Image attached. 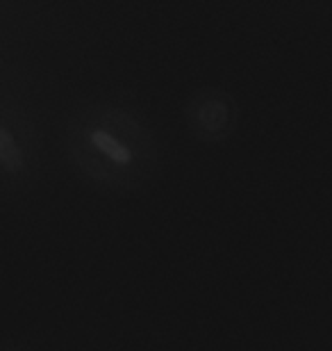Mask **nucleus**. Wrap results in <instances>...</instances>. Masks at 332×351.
Segmentation results:
<instances>
[{
	"instance_id": "obj_1",
	"label": "nucleus",
	"mask_w": 332,
	"mask_h": 351,
	"mask_svg": "<svg viewBox=\"0 0 332 351\" xmlns=\"http://www.w3.org/2000/svg\"><path fill=\"white\" fill-rule=\"evenodd\" d=\"M64 139L71 162L105 189H139L157 169L159 153L151 130L116 105L91 103L75 110Z\"/></svg>"
},
{
	"instance_id": "obj_2",
	"label": "nucleus",
	"mask_w": 332,
	"mask_h": 351,
	"mask_svg": "<svg viewBox=\"0 0 332 351\" xmlns=\"http://www.w3.org/2000/svg\"><path fill=\"white\" fill-rule=\"evenodd\" d=\"M187 125L201 142H223L237 125V105L228 91L205 87L194 91L185 110Z\"/></svg>"
},
{
	"instance_id": "obj_3",
	"label": "nucleus",
	"mask_w": 332,
	"mask_h": 351,
	"mask_svg": "<svg viewBox=\"0 0 332 351\" xmlns=\"http://www.w3.org/2000/svg\"><path fill=\"white\" fill-rule=\"evenodd\" d=\"M0 165H3L5 173L12 176L23 169V153H21V146L7 125L0 128Z\"/></svg>"
}]
</instances>
